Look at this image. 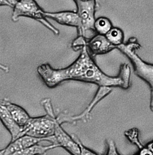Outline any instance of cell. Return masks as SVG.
I'll return each mask as SVG.
<instances>
[{
    "mask_svg": "<svg viewBox=\"0 0 153 155\" xmlns=\"http://www.w3.org/2000/svg\"><path fill=\"white\" fill-rule=\"evenodd\" d=\"M87 42V41L84 37L77 36V38L73 41L72 47L74 50H81L84 46L86 45Z\"/></svg>",
    "mask_w": 153,
    "mask_h": 155,
    "instance_id": "19",
    "label": "cell"
},
{
    "mask_svg": "<svg viewBox=\"0 0 153 155\" xmlns=\"http://www.w3.org/2000/svg\"><path fill=\"white\" fill-rule=\"evenodd\" d=\"M37 72L49 88H54L67 80L92 83L99 87H117L127 89L130 87L131 68L122 64L117 76H108L97 66L88 51L86 45L81 49L77 59L66 68L54 69L48 64L38 66Z\"/></svg>",
    "mask_w": 153,
    "mask_h": 155,
    "instance_id": "1",
    "label": "cell"
},
{
    "mask_svg": "<svg viewBox=\"0 0 153 155\" xmlns=\"http://www.w3.org/2000/svg\"><path fill=\"white\" fill-rule=\"evenodd\" d=\"M111 91V88L109 87H99L93 99L82 113L78 115L71 116L66 111H64L58 115L59 122L61 124L64 123H75L78 121H82L86 123L90 119L91 112L94 107L98 102L109 94Z\"/></svg>",
    "mask_w": 153,
    "mask_h": 155,
    "instance_id": "6",
    "label": "cell"
},
{
    "mask_svg": "<svg viewBox=\"0 0 153 155\" xmlns=\"http://www.w3.org/2000/svg\"><path fill=\"white\" fill-rule=\"evenodd\" d=\"M0 117L3 124L11 134L12 137L11 141H14L22 136V127L15 121L6 107L1 104Z\"/></svg>",
    "mask_w": 153,
    "mask_h": 155,
    "instance_id": "11",
    "label": "cell"
},
{
    "mask_svg": "<svg viewBox=\"0 0 153 155\" xmlns=\"http://www.w3.org/2000/svg\"><path fill=\"white\" fill-rule=\"evenodd\" d=\"M71 135L73 139L77 142L80 147L81 155H99L91 150V149L85 146L81 142V140L78 138V137L76 135L72 134Z\"/></svg>",
    "mask_w": 153,
    "mask_h": 155,
    "instance_id": "17",
    "label": "cell"
},
{
    "mask_svg": "<svg viewBox=\"0 0 153 155\" xmlns=\"http://www.w3.org/2000/svg\"><path fill=\"white\" fill-rule=\"evenodd\" d=\"M45 17L54 20L59 24L79 28L81 25V19L79 14L74 11H65L56 12H45Z\"/></svg>",
    "mask_w": 153,
    "mask_h": 155,
    "instance_id": "10",
    "label": "cell"
},
{
    "mask_svg": "<svg viewBox=\"0 0 153 155\" xmlns=\"http://www.w3.org/2000/svg\"><path fill=\"white\" fill-rule=\"evenodd\" d=\"M105 35L109 42L116 48L123 44L124 34L120 28L113 27Z\"/></svg>",
    "mask_w": 153,
    "mask_h": 155,
    "instance_id": "14",
    "label": "cell"
},
{
    "mask_svg": "<svg viewBox=\"0 0 153 155\" xmlns=\"http://www.w3.org/2000/svg\"><path fill=\"white\" fill-rule=\"evenodd\" d=\"M74 2L81 19V25L77 29L78 36L84 37L88 41L97 34L94 27L96 0H76Z\"/></svg>",
    "mask_w": 153,
    "mask_h": 155,
    "instance_id": "4",
    "label": "cell"
},
{
    "mask_svg": "<svg viewBox=\"0 0 153 155\" xmlns=\"http://www.w3.org/2000/svg\"><path fill=\"white\" fill-rule=\"evenodd\" d=\"M141 47L135 38H130L127 42L117 46L116 49L121 51L129 58L131 63L135 74L148 84L153 92V64L143 61L135 52Z\"/></svg>",
    "mask_w": 153,
    "mask_h": 155,
    "instance_id": "2",
    "label": "cell"
},
{
    "mask_svg": "<svg viewBox=\"0 0 153 155\" xmlns=\"http://www.w3.org/2000/svg\"><path fill=\"white\" fill-rule=\"evenodd\" d=\"M108 150L106 155H120L116 148L115 143L112 139L107 141Z\"/></svg>",
    "mask_w": 153,
    "mask_h": 155,
    "instance_id": "20",
    "label": "cell"
},
{
    "mask_svg": "<svg viewBox=\"0 0 153 155\" xmlns=\"http://www.w3.org/2000/svg\"><path fill=\"white\" fill-rule=\"evenodd\" d=\"M1 104L6 107L15 121L22 128L31 117L23 107L11 103L5 98L1 100Z\"/></svg>",
    "mask_w": 153,
    "mask_h": 155,
    "instance_id": "12",
    "label": "cell"
},
{
    "mask_svg": "<svg viewBox=\"0 0 153 155\" xmlns=\"http://www.w3.org/2000/svg\"><path fill=\"white\" fill-rule=\"evenodd\" d=\"M17 0H1L0 6H8L13 8Z\"/></svg>",
    "mask_w": 153,
    "mask_h": 155,
    "instance_id": "21",
    "label": "cell"
},
{
    "mask_svg": "<svg viewBox=\"0 0 153 155\" xmlns=\"http://www.w3.org/2000/svg\"><path fill=\"white\" fill-rule=\"evenodd\" d=\"M73 1L74 2V1H76V0H73ZM82 1H88V0H82Z\"/></svg>",
    "mask_w": 153,
    "mask_h": 155,
    "instance_id": "23",
    "label": "cell"
},
{
    "mask_svg": "<svg viewBox=\"0 0 153 155\" xmlns=\"http://www.w3.org/2000/svg\"><path fill=\"white\" fill-rule=\"evenodd\" d=\"M41 104L43 107L47 114L53 117H56L53 108L52 101L50 98H45L42 99L41 101Z\"/></svg>",
    "mask_w": 153,
    "mask_h": 155,
    "instance_id": "18",
    "label": "cell"
},
{
    "mask_svg": "<svg viewBox=\"0 0 153 155\" xmlns=\"http://www.w3.org/2000/svg\"><path fill=\"white\" fill-rule=\"evenodd\" d=\"M45 12L35 0H17L13 8L12 19L14 22H17L21 17L34 19L58 35L60 31L48 21Z\"/></svg>",
    "mask_w": 153,
    "mask_h": 155,
    "instance_id": "3",
    "label": "cell"
},
{
    "mask_svg": "<svg viewBox=\"0 0 153 155\" xmlns=\"http://www.w3.org/2000/svg\"><path fill=\"white\" fill-rule=\"evenodd\" d=\"M54 136L59 147H62L72 155H81L80 147L77 142L72 135L62 128L57 120L55 124Z\"/></svg>",
    "mask_w": 153,
    "mask_h": 155,
    "instance_id": "8",
    "label": "cell"
},
{
    "mask_svg": "<svg viewBox=\"0 0 153 155\" xmlns=\"http://www.w3.org/2000/svg\"><path fill=\"white\" fill-rule=\"evenodd\" d=\"M146 147L153 153V141L147 144Z\"/></svg>",
    "mask_w": 153,
    "mask_h": 155,
    "instance_id": "22",
    "label": "cell"
},
{
    "mask_svg": "<svg viewBox=\"0 0 153 155\" xmlns=\"http://www.w3.org/2000/svg\"><path fill=\"white\" fill-rule=\"evenodd\" d=\"M124 135L131 143L138 147L139 150L144 147L139 140V131L138 128L133 127L126 130L125 132Z\"/></svg>",
    "mask_w": 153,
    "mask_h": 155,
    "instance_id": "16",
    "label": "cell"
},
{
    "mask_svg": "<svg viewBox=\"0 0 153 155\" xmlns=\"http://www.w3.org/2000/svg\"><path fill=\"white\" fill-rule=\"evenodd\" d=\"M56 117L45 115L30 118L23 127L22 136L28 135L37 138H46L54 135Z\"/></svg>",
    "mask_w": 153,
    "mask_h": 155,
    "instance_id": "5",
    "label": "cell"
},
{
    "mask_svg": "<svg viewBox=\"0 0 153 155\" xmlns=\"http://www.w3.org/2000/svg\"><path fill=\"white\" fill-rule=\"evenodd\" d=\"M94 27L97 34L105 35L113 28L112 24L108 18L100 17L95 20Z\"/></svg>",
    "mask_w": 153,
    "mask_h": 155,
    "instance_id": "15",
    "label": "cell"
},
{
    "mask_svg": "<svg viewBox=\"0 0 153 155\" xmlns=\"http://www.w3.org/2000/svg\"><path fill=\"white\" fill-rule=\"evenodd\" d=\"M42 155H46V154Z\"/></svg>",
    "mask_w": 153,
    "mask_h": 155,
    "instance_id": "24",
    "label": "cell"
},
{
    "mask_svg": "<svg viewBox=\"0 0 153 155\" xmlns=\"http://www.w3.org/2000/svg\"><path fill=\"white\" fill-rule=\"evenodd\" d=\"M59 147L57 145L51 144L49 146L35 145L23 150L15 152L10 155H42L46 154L47 151Z\"/></svg>",
    "mask_w": 153,
    "mask_h": 155,
    "instance_id": "13",
    "label": "cell"
},
{
    "mask_svg": "<svg viewBox=\"0 0 153 155\" xmlns=\"http://www.w3.org/2000/svg\"><path fill=\"white\" fill-rule=\"evenodd\" d=\"M42 142H49L52 144L57 145L59 146L54 135L46 138H37L30 136L24 135L14 141H11L5 148L1 150L0 155H10Z\"/></svg>",
    "mask_w": 153,
    "mask_h": 155,
    "instance_id": "7",
    "label": "cell"
},
{
    "mask_svg": "<svg viewBox=\"0 0 153 155\" xmlns=\"http://www.w3.org/2000/svg\"><path fill=\"white\" fill-rule=\"evenodd\" d=\"M87 49L91 56L105 54L116 49L108 41L105 35L96 34L87 41Z\"/></svg>",
    "mask_w": 153,
    "mask_h": 155,
    "instance_id": "9",
    "label": "cell"
}]
</instances>
